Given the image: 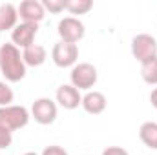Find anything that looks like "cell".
I'll return each instance as SVG.
<instances>
[{
  "label": "cell",
  "instance_id": "1",
  "mask_svg": "<svg viewBox=\"0 0 157 155\" xmlns=\"http://www.w3.org/2000/svg\"><path fill=\"white\" fill-rule=\"evenodd\" d=\"M26 64L20 49L15 44L0 46V73L9 82H18L26 77Z\"/></svg>",
  "mask_w": 157,
  "mask_h": 155
},
{
  "label": "cell",
  "instance_id": "2",
  "mask_svg": "<svg viewBox=\"0 0 157 155\" xmlns=\"http://www.w3.org/2000/svg\"><path fill=\"white\" fill-rule=\"evenodd\" d=\"M29 112L24 108V106H6V108H0V126L7 128L9 131H15V130H20L24 126H28L29 122Z\"/></svg>",
  "mask_w": 157,
  "mask_h": 155
},
{
  "label": "cell",
  "instance_id": "3",
  "mask_svg": "<svg viewBox=\"0 0 157 155\" xmlns=\"http://www.w3.org/2000/svg\"><path fill=\"white\" fill-rule=\"evenodd\" d=\"M70 78H71V86L77 88L78 91L80 89H91L97 84V68L90 62L75 64L71 73H70Z\"/></svg>",
  "mask_w": 157,
  "mask_h": 155
},
{
  "label": "cell",
  "instance_id": "4",
  "mask_svg": "<svg viewBox=\"0 0 157 155\" xmlns=\"http://www.w3.org/2000/svg\"><path fill=\"white\" fill-rule=\"evenodd\" d=\"M132 55L141 64L157 57V40L148 33H141V35L133 37V40H132Z\"/></svg>",
  "mask_w": 157,
  "mask_h": 155
},
{
  "label": "cell",
  "instance_id": "5",
  "mask_svg": "<svg viewBox=\"0 0 157 155\" xmlns=\"http://www.w3.org/2000/svg\"><path fill=\"white\" fill-rule=\"evenodd\" d=\"M57 33H59V37H60L62 42L77 44L78 40L84 39L86 29H84V24H82L78 18H75V17H66V18H62V20L59 22Z\"/></svg>",
  "mask_w": 157,
  "mask_h": 155
},
{
  "label": "cell",
  "instance_id": "6",
  "mask_svg": "<svg viewBox=\"0 0 157 155\" xmlns=\"http://www.w3.org/2000/svg\"><path fill=\"white\" fill-rule=\"evenodd\" d=\"M51 59L55 66L59 68H71L77 64L78 59V47L77 44H68V42H57L51 49Z\"/></svg>",
  "mask_w": 157,
  "mask_h": 155
},
{
  "label": "cell",
  "instance_id": "7",
  "mask_svg": "<svg viewBox=\"0 0 157 155\" xmlns=\"http://www.w3.org/2000/svg\"><path fill=\"white\" fill-rule=\"evenodd\" d=\"M31 117L35 119V122H39L42 126L53 124L57 119V104L48 97H40L31 106Z\"/></svg>",
  "mask_w": 157,
  "mask_h": 155
},
{
  "label": "cell",
  "instance_id": "8",
  "mask_svg": "<svg viewBox=\"0 0 157 155\" xmlns=\"http://www.w3.org/2000/svg\"><path fill=\"white\" fill-rule=\"evenodd\" d=\"M17 9H18V17L28 24H39L46 17V9L39 0H24Z\"/></svg>",
  "mask_w": 157,
  "mask_h": 155
},
{
  "label": "cell",
  "instance_id": "9",
  "mask_svg": "<svg viewBox=\"0 0 157 155\" xmlns=\"http://www.w3.org/2000/svg\"><path fill=\"white\" fill-rule=\"evenodd\" d=\"M37 31H39V24H28V22L17 24V28L11 31V40L17 47L26 49V47L33 46Z\"/></svg>",
  "mask_w": 157,
  "mask_h": 155
},
{
  "label": "cell",
  "instance_id": "10",
  "mask_svg": "<svg viewBox=\"0 0 157 155\" xmlns=\"http://www.w3.org/2000/svg\"><path fill=\"white\" fill-rule=\"evenodd\" d=\"M55 99L57 102L64 108V110H75L82 104V97H80V91L77 88H73L71 84H62L59 86L57 93H55Z\"/></svg>",
  "mask_w": 157,
  "mask_h": 155
},
{
  "label": "cell",
  "instance_id": "11",
  "mask_svg": "<svg viewBox=\"0 0 157 155\" xmlns=\"http://www.w3.org/2000/svg\"><path fill=\"white\" fill-rule=\"evenodd\" d=\"M106 104H108V100H106V97L101 93V91H88L84 97H82V108H84V112L86 113H90V115H99V113H102L104 110H106Z\"/></svg>",
  "mask_w": 157,
  "mask_h": 155
},
{
  "label": "cell",
  "instance_id": "12",
  "mask_svg": "<svg viewBox=\"0 0 157 155\" xmlns=\"http://www.w3.org/2000/svg\"><path fill=\"white\" fill-rule=\"evenodd\" d=\"M22 59H24V64L26 66H31V68H39L46 62L48 59V53H46V47L40 46V44H33L29 47H26L22 51Z\"/></svg>",
  "mask_w": 157,
  "mask_h": 155
},
{
  "label": "cell",
  "instance_id": "13",
  "mask_svg": "<svg viewBox=\"0 0 157 155\" xmlns=\"http://www.w3.org/2000/svg\"><path fill=\"white\" fill-rule=\"evenodd\" d=\"M18 20V9L13 4H2L0 6V33L7 29H15Z\"/></svg>",
  "mask_w": 157,
  "mask_h": 155
},
{
  "label": "cell",
  "instance_id": "14",
  "mask_svg": "<svg viewBox=\"0 0 157 155\" xmlns=\"http://www.w3.org/2000/svg\"><path fill=\"white\" fill-rule=\"evenodd\" d=\"M139 137L150 150H157V122H144L139 128Z\"/></svg>",
  "mask_w": 157,
  "mask_h": 155
},
{
  "label": "cell",
  "instance_id": "15",
  "mask_svg": "<svg viewBox=\"0 0 157 155\" xmlns=\"http://www.w3.org/2000/svg\"><path fill=\"white\" fill-rule=\"evenodd\" d=\"M141 77L146 84L157 86V57L141 64Z\"/></svg>",
  "mask_w": 157,
  "mask_h": 155
},
{
  "label": "cell",
  "instance_id": "16",
  "mask_svg": "<svg viewBox=\"0 0 157 155\" xmlns=\"http://www.w3.org/2000/svg\"><path fill=\"white\" fill-rule=\"evenodd\" d=\"M93 7L91 0H66V9L71 15H86Z\"/></svg>",
  "mask_w": 157,
  "mask_h": 155
},
{
  "label": "cell",
  "instance_id": "17",
  "mask_svg": "<svg viewBox=\"0 0 157 155\" xmlns=\"http://www.w3.org/2000/svg\"><path fill=\"white\" fill-rule=\"evenodd\" d=\"M15 99V93L13 89L6 84V82H0V108H6V106H11Z\"/></svg>",
  "mask_w": 157,
  "mask_h": 155
},
{
  "label": "cell",
  "instance_id": "18",
  "mask_svg": "<svg viewBox=\"0 0 157 155\" xmlns=\"http://www.w3.org/2000/svg\"><path fill=\"white\" fill-rule=\"evenodd\" d=\"M42 6L49 13H60V11L66 9V0H44Z\"/></svg>",
  "mask_w": 157,
  "mask_h": 155
},
{
  "label": "cell",
  "instance_id": "19",
  "mask_svg": "<svg viewBox=\"0 0 157 155\" xmlns=\"http://www.w3.org/2000/svg\"><path fill=\"white\" fill-rule=\"evenodd\" d=\"M11 142H13V131H9L7 128L0 126V150L9 148Z\"/></svg>",
  "mask_w": 157,
  "mask_h": 155
},
{
  "label": "cell",
  "instance_id": "20",
  "mask_svg": "<svg viewBox=\"0 0 157 155\" xmlns=\"http://www.w3.org/2000/svg\"><path fill=\"white\" fill-rule=\"evenodd\" d=\"M40 155H68V152L60 146H48V148H44V152Z\"/></svg>",
  "mask_w": 157,
  "mask_h": 155
},
{
  "label": "cell",
  "instance_id": "21",
  "mask_svg": "<svg viewBox=\"0 0 157 155\" xmlns=\"http://www.w3.org/2000/svg\"><path fill=\"white\" fill-rule=\"evenodd\" d=\"M102 155H130L124 148H121V146H108L104 152H102Z\"/></svg>",
  "mask_w": 157,
  "mask_h": 155
},
{
  "label": "cell",
  "instance_id": "22",
  "mask_svg": "<svg viewBox=\"0 0 157 155\" xmlns=\"http://www.w3.org/2000/svg\"><path fill=\"white\" fill-rule=\"evenodd\" d=\"M150 102H152V106L157 110V88L152 91V93H150Z\"/></svg>",
  "mask_w": 157,
  "mask_h": 155
},
{
  "label": "cell",
  "instance_id": "23",
  "mask_svg": "<svg viewBox=\"0 0 157 155\" xmlns=\"http://www.w3.org/2000/svg\"><path fill=\"white\" fill-rule=\"evenodd\" d=\"M24 155H39V153H35V152H26Z\"/></svg>",
  "mask_w": 157,
  "mask_h": 155
}]
</instances>
